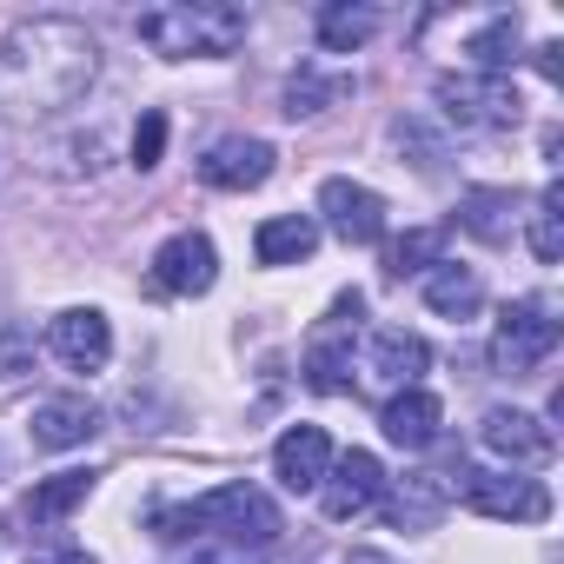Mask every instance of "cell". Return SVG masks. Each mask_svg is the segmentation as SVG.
Listing matches in <instances>:
<instances>
[{
    "mask_svg": "<svg viewBox=\"0 0 564 564\" xmlns=\"http://www.w3.org/2000/svg\"><path fill=\"white\" fill-rule=\"evenodd\" d=\"M272 147L265 140H246V133H226V140H213L206 147V160H199V180L213 186V193H252V186H265L272 180Z\"/></svg>",
    "mask_w": 564,
    "mask_h": 564,
    "instance_id": "obj_12",
    "label": "cell"
},
{
    "mask_svg": "<svg viewBox=\"0 0 564 564\" xmlns=\"http://www.w3.org/2000/svg\"><path fill=\"white\" fill-rule=\"evenodd\" d=\"M557 313H551V300H511L505 313H498V333H491V366L505 372V379H524V372H538L551 352H557Z\"/></svg>",
    "mask_w": 564,
    "mask_h": 564,
    "instance_id": "obj_5",
    "label": "cell"
},
{
    "mask_svg": "<svg viewBox=\"0 0 564 564\" xmlns=\"http://www.w3.org/2000/svg\"><path fill=\"white\" fill-rule=\"evenodd\" d=\"M319 213L346 246H379L386 239V199L366 180H326L319 186Z\"/></svg>",
    "mask_w": 564,
    "mask_h": 564,
    "instance_id": "obj_11",
    "label": "cell"
},
{
    "mask_svg": "<svg viewBox=\"0 0 564 564\" xmlns=\"http://www.w3.org/2000/svg\"><path fill=\"white\" fill-rule=\"evenodd\" d=\"M425 366H432L425 339H419V333H405V326H386V333H372V352H366V386H379V392H412Z\"/></svg>",
    "mask_w": 564,
    "mask_h": 564,
    "instance_id": "obj_14",
    "label": "cell"
},
{
    "mask_svg": "<svg viewBox=\"0 0 564 564\" xmlns=\"http://www.w3.org/2000/svg\"><path fill=\"white\" fill-rule=\"evenodd\" d=\"M326 465H333V438L319 425H293L286 438L272 445V478L286 485V491H319Z\"/></svg>",
    "mask_w": 564,
    "mask_h": 564,
    "instance_id": "obj_15",
    "label": "cell"
},
{
    "mask_svg": "<svg viewBox=\"0 0 564 564\" xmlns=\"http://www.w3.org/2000/svg\"><path fill=\"white\" fill-rule=\"evenodd\" d=\"M213 279H219V252H213L206 232H173V239L153 252V286L173 293V300L213 293Z\"/></svg>",
    "mask_w": 564,
    "mask_h": 564,
    "instance_id": "obj_10",
    "label": "cell"
},
{
    "mask_svg": "<svg viewBox=\"0 0 564 564\" xmlns=\"http://www.w3.org/2000/svg\"><path fill=\"white\" fill-rule=\"evenodd\" d=\"M465 54L478 61V74H511V61H518V14L485 21V28L465 41Z\"/></svg>",
    "mask_w": 564,
    "mask_h": 564,
    "instance_id": "obj_25",
    "label": "cell"
},
{
    "mask_svg": "<svg viewBox=\"0 0 564 564\" xmlns=\"http://www.w3.org/2000/svg\"><path fill=\"white\" fill-rule=\"evenodd\" d=\"M458 226H465L471 239H485V246H505L511 226H518V193H505V186H471V193L458 199Z\"/></svg>",
    "mask_w": 564,
    "mask_h": 564,
    "instance_id": "obj_20",
    "label": "cell"
},
{
    "mask_svg": "<svg viewBox=\"0 0 564 564\" xmlns=\"http://www.w3.org/2000/svg\"><path fill=\"white\" fill-rule=\"evenodd\" d=\"M458 485V498L478 511V518H505V524H544L551 518V491L538 485V478H518V471H478V465H465V471H452Z\"/></svg>",
    "mask_w": 564,
    "mask_h": 564,
    "instance_id": "obj_6",
    "label": "cell"
},
{
    "mask_svg": "<svg viewBox=\"0 0 564 564\" xmlns=\"http://www.w3.org/2000/svg\"><path fill=\"white\" fill-rule=\"evenodd\" d=\"M153 531H160L166 544L199 538V544H226V551L259 557L286 524H279V505H272L259 485H219V491H206V498H193V505H166V511L153 518Z\"/></svg>",
    "mask_w": 564,
    "mask_h": 564,
    "instance_id": "obj_2",
    "label": "cell"
},
{
    "mask_svg": "<svg viewBox=\"0 0 564 564\" xmlns=\"http://www.w3.org/2000/svg\"><path fill=\"white\" fill-rule=\"evenodd\" d=\"M41 160H47V173H61V180H94V173H100V160H107V133L94 127V133L47 140V147H41Z\"/></svg>",
    "mask_w": 564,
    "mask_h": 564,
    "instance_id": "obj_24",
    "label": "cell"
},
{
    "mask_svg": "<svg viewBox=\"0 0 564 564\" xmlns=\"http://www.w3.org/2000/svg\"><path fill=\"white\" fill-rule=\"evenodd\" d=\"M485 452L505 465V471H524V465H544L557 452V432L538 419V412H518V405H491L485 425H478Z\"/></svg>",
    "mask_w": 564,
    "mask_h": 564,
    "instance_id": "obj_8",
    "label": "cell"
},
{
    "mask_svg": "<svg viewBox=\"0 0 564 564\" xmlns=\"http://www.w3.org/2000/svg\"><path fill=\"white\" fill-rule=\"evenodd\" d=\"M379 491H386V465L372 452H333V465L319 478V511L333 524H352L359 511L379 505Z\"/></svg>",
    "mask_w": 564,
    "mask_h": 564,
    "instance_id": "obj_9",
    "label": "cell"
},
{
    "mask_svg": "<svg viewBox=\"0 0 564 564\" xmlns=\"http://www.w3.org/2000/svg\"><path fill=\"white\" fill-rule=\"evenodd\" d=\"M352 564H386V557H372V551H359V557H352Z\"/></svg>",
    "mask_w": 564,
    "mask_h": 564,
    "instance_id": "obj_33",
    "label": "cell"
},
{
    "mask_svg": "<svg viewBox=\"0 0 564 564\" xmlns=\"http://www.w3.org/2000/svg\"><path fill=\"white\" fill-rule=\"evenodd\" d=\"M557 54H564L557 41H544V47H538V74H544V80H564V61H557Z\"/></svg>",
    "mask_w": 564,
    "mask_h": 564,
    "instance_id": "obj_32",
    "label": "cell"
},
{
    "mask_svg": "<svg viewBox=\"0 0 564 564\" xmlns=\"http://www.w3.org/2000/svg\"><path fill=\"white\" fill-rule=\"evenodd\" d=\"M28 564H94V551H80V544H54V551H28Z\"/></svg>",
    "mask_w": 564,
    "mask_h": 564,
    "instance_id": "obj_31",
    "label": "cell"
},
{
    "mask_svg": "<svg viewBox=\"0 0 564 564\" xmlns=\"http://www.w3.org/2000/svg\"><path fill=\"white\" fill-rule=\"evenodd\" d=\"M425 306H432L438 319H471V313L485 306L478 272H471V265H452V259H438V265L425 272Z\"/></svg>",
    "mask_w": 564,
    "mask_h": 564,
    "instance_id": "obj_21",
    "label": "cell"
},
{
    "mask_svg": "<svg viewBox=\"0 0 564 564\" xmlns=\"http://www.w3.org/2000/svg\"><path fill=\"white\" fill-rule=\"evenodd\" d=\"M246 8H232V0H173V8H147L140 21H133V34L153 47V54H166V61H226V54H239V41H246Z\"/></svg>",
    "mask_w": 564,
    "mask_h": 564,
    "instance_id": "obj_3",
    "label": "cell"
},
{
    "mask_svg": "<svg viewBox=\"0 0 564 564\" xmlns=\"http://www.w3.org/2000/svg\"><path fill=\"white\" fill-rule=\"evenodd\" d=\"M438 246H445V232H438V226H412L405 239H392V246H386V272H392V279H412V272H432V265L445 259Z\"/></svg>",
    "mask_w": 564,
    "mask_h": 564,
    "instance_id": "obj_26",
    "label": "cell"
},
{
    "mask_svg": "<svg viewBox=\"0 0 564 564\" xmlns=\"http://www.w3.org/2000/svg\"><path fill=\"white\" fill-rule=\"evenodd\" d=\"M47 346H54V359H67L74 372H100V366L113 359V326H107V313H94V306H67V313L47 326Z\"/></svg>",
    "mask_w": 564,
    "mask_h": 564,
    "instance_id": "obj_13",
    "label": "cell"
},
{
    "mask_svg": "<svg viewBox=\"0 0 564 564\" xmlns=\"http://www.w3.org/2000/svg\"><path fill=\"white\" fill-rule=\"evenodd\" d=\"M94 80H100V41L67 14H41L0 34V120L67 113Z\"/></svg>",
    "mask_w": 564,
    "mask_h": 564,
    "instance_id": "obj_1",
    "label": "cell"
},
{
    "mask_svg": "<svg viewBox=\"0 0 564 564\" xmlns=\"http://www.w3.org/2000/svg\"><path fill=\"white\" fill-rule=\"evenodd\" d=\"M34 445L41 452H74V445H87L94 432H100V412H94V399H47V405H34Z\"/></svg>",
    "mask_w": 564,
    "mask_h": 564,
    "instance_id": "obj_17",
    "label": "cell"
},
{
    "mask_svg": "<svg viewBox=\"0 0 564 564\" xmlns=\"http://www.w3.org/2000/svg\"><path fill=\"white\" fill-rule=\"evenodd\" d=\"M557 206H564V193H557V180H551V186L538 193V206H531V252H538V265H557V252H564V226H557L564 213H557Z\"/></svg>",
    "mask_w": 564,
    "mask_h": 564,
    "instance_id": "obj_27",
    "label": "cell"
},
{
    "mask_svg": "<svg viewBox=\"0 0 564 564\" xmlns=\"http://www.w3.org/2000/svg\"><path fill=\"white\" fill-rule=\"evenodd\" d=\"M339 94H346V80H319L313 67H300V74L286 80V113H293V120H306V113H326Z\"/></svg>",
    "mask_w": 564,
    "mask_h": 564,
    "instance_id": "obj_28",
    "label": "cell"
},
{
    "mask_svg": "<svg viewBox=\"0 0 564 564\" xmlns=\"http://www.w3.org/2000/svg\"><path fill=\"white\" fill-rule=\"evenodd\" d=\"M392 140H399V147H412L425 173H438V160H445V140H438L425 120H392Z\"/></svg>",
    "mask_w": 564,
    "mask_h": 564,
    "instance_id": "obj_29",
    "label": "cell"
},
{
    "mask_svg": "<svg viewBox=\"0 0 564 564\" xmlns=\"http://www.w3.org/2000/svg\"><path fill=\"white\" fill-rule=\"evenodd\" d=\"M379 425H386V438H392L399 452H425V445H438L445 405H438V399H432L425 386H412V392H392V399H386Z\"/></svg>",
    "mask_w": 564,
    "mask_h": 564,
    "instance_id": "obj_16",
    "label": "cell"
},
{
    "mask_svg": "<svg viewBox=\"0 0 564 564\" xmlns=\"http://www.w3.org/2000/svg\"><path fill=\"white\" fill-rule=\"evenodd\" d=\"M359 313H366V300H359V293H339L333 313H326V326L313 333V346H306V379H313V392H346V386H352L346 372H352Z\"/></svg>",
    "mask_w": 564,
    "mask_h": 564,
    "instance_id": "obj_7",
    "label": "cell"
},
{
    "mask_svg": "<svg viewBox=\"0 0 564 564\" xmlns=\"http://www.w3.org/2000/svg\"><path fill=\"white\" fill-rule=\"evenodd\" d=\"M87 491H94V471H54V478H41L28 491V518L34 524H61L74 505H87Z\"/></svg>",
    "mask_w": 564,
    "mask_h": 564,
    "instance_id": "obj_23",
    "label": "cell"
},
{
    "mask_svg": "<svg viewBox=\"0 0 564 564\" xmlns=\"http://www.w3.org/2000/svg\"><path fill=\"white\" fill-rule=\"evenodd\" d=\"M160 153H166V113H147V120L133 127V166H140V173H153V166H160Z\"/></svg>",
    "mask_w": 564,
    "mask_h": 564,
    "instance_id": "obj_30",
    "label": "cell"
},
{
    "mask_svg": "<svg viewBox=\"0 0 564 564\" xmlns=\"http://www.w3.org/2000/svg\"><path fill=\"white\" fill-rule=\"evenodd\" d=\"M313 246H319V219H306V213H279L252 232L259 265H300V259H313Z\"/></svg>",
    "mask_w": 564,
    "mask_h": 564,
    "instance_id": "obj_19",
    "label": "cell"
},
{
    "mask_svg": "<svg viewBox=\"0 0 564 564\" xmlns=\"http://www.w3.org/2000/svg\"><path fill=\"white\" fill-rule=\"evenodd\" d=\"M372 34H379V14H372V8H352V0L319 8V47H326V54H359Z\"/></svg>",
    "mask_w": 564,
    "mask_h": 564,
    "instance_id": "obj_22",
    "label": "cell"
},
{
    "mask_svg": "<svg viewBox=\"0 0 564 564\" xmlns=\"http://www.w3.org/2000/svg\"><path fill=\"white\" fill-rule=\"evenodd\" d=\"M438 107L452 127H478V133H505L524 120V94L511 87V74H445Z\"/></svg>",
    "mask_w": 564,
    "mask_h": 564,
    "instance_id": "obj_4",
    "label": "cell"
},
{
    "mask_svg": "<svg viewBox=\"0 0 564 564\" xmlns=\"http://www.w3.org/2000/svg\"><path fill=\"white\" fill-rule=\"evenodd\" d=\"M445 498H452V485H445L438 471H412V478H399L386 518H392L399 531H432V524L445 518Z\"/></svg>",
    "mask_w": 564,
    "mask_h": 564,
    "instance_id": "obj_18",
    "label": "cell"
}]
</instances>
